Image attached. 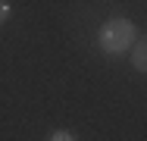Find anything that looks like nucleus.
Listing matches in <instances>:
<instances>
[{"instance_id":"obj_1","label":"nucleus","mask_w":147,"mask_h":141,"mask_svg":"<svg viewBox=\"0 0 147 141\" xmlns=\"http://www.w3.org/2000/svg\"><path fill=\"white\" fill-rule=\"evenodd\" d=\"M138 41V28L131 19H125V16H113V19H107L100 31H97V44H100V50L110 56H119L125 54V50H131V44Z\"/></svg>"},{"instance_id":"obj_2","label":"nucleus","mask_w":147,"mask_h":141,"mask_svg":"<svg viewBox=\"0 0 147 141\" xmlns=\"http://www.w3.org/2000/svg\"><path fill=\"white\" fill-rule=\"evenodd\" d=\"M131 66L147 75V38H138L131 44Z\"/></svg>"},{"instance_id":"obj_4","label":"nucleus","mask_w":147,"mask_h":141,"mask_svg":"<svg viewBox=\"0 0 147 141\" xmlns=\"http://www.w3.org/2000/svg\"><path fill=\"white\" fill-rule=\"evenodd\" d=\"M6 19H9V3H6V0H0V25H3Z\"/></svg>"},{"instance_id":"obj_3","label":"nucleus","mask_w":147,"mask_h":141,"mask_svg":"<svg viewBox=\"0 0 147 141\" xmlns=\"http://www.w3.org/2000/svg\"><path fill=\"white\" fill-rule=\"evenodd\" d=\"M47 141H78L72 132H66V129H57V132H50V138Z\"/></svg>"}]
</instances>
